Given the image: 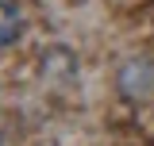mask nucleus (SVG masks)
<instances>
[{
    "label": "nucleus",
    "mask_w": 154,
    "mask_h": 146,
    "mask_svg": "<svg viewBox=\"0 0 154 146\" xmlns=\"http://www.w3.org/2000/svg\"><path fill=\"white\" fill-rule=\"evenodd\" d=\"M38 69H42V77H46L50 85H66V81L77 73V58L69 54V50L54 46V50H42V62H38Z\"/></svg>",
    "instance_id": "f257e3e1"
},
{
    "label": "nucleus",
    "mask_w": 154,
    "mask_h": 146,
    "mask_svg": "<svg viewBox=\"0 0 154 146\" xmlns=\"http://www.w3.org/2000/svg\"><path fill=\"white\" fill-rule=\"evenodd\" d=\"M19 38V12L12 0H0V50Z\"/></svg>",
    "instance_id": "f03ea898"
}]
</instances>
